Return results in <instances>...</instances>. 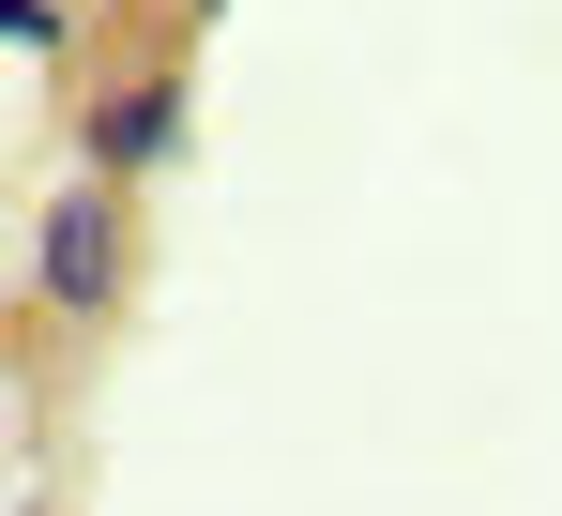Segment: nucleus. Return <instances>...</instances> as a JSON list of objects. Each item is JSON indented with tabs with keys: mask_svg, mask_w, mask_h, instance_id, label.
<instances>
[{
	"mask_svg": "<svg viewBox=\"0 0 562 516\" xmlns=\"http://www.w3.org/2000/svg\"><path fill=\"white\" fill-rule=\"evenodd\" d=\"M168 153H183V77H122L92 106V168L137 182V168H168Z\"/></svg>",
	"mask_w": 562,
	"mask_h": 516,
	"instance_id": "2",
	"label": "nucleus"
},
{
	"mask_svg": "<svg viewBox=\"0 0 562 516\" xmlns=\"http://www.w3.org/2000/svg\"><path fill=\"white\" fill-rule=\"evenodd\" d=\"M31 273H46V304H61V319H92L106 289H122V198H106V182H61V213H46Z\"/></svg>",
	"mask_w": 562,
	"mask_h": 516,
	"instance_id": "1",
	"label": "nucleus"
},
{
	"mask_svg": "<svg viewBox=\"0 0 562 516\" xmlns=\"http://www.w3.org/2000/svg\"><path fill=\"white\" fill-rule=\"evenodd\" d=\"M0 46H61V0H0Z\"/></svg>",
	"mask_w": 562,
	"mask_h": 516,
	"instance_id": "3",
	"label": "nucleus"
},
{
	"mask_svg": "<svg viewBox=\"0 0 562 516\" xmlns=\"http://www.w3.org/2000/svg\"><path fill=\"white\" fill-rule=\"evenodd\" d=\"M198 15H213V0H198Z\"/></svg>",
	"mask_w": 562,
	"mask_h": 516,
	"instance_id": "4",
	"label": "nucleus"
}]
</instances>
